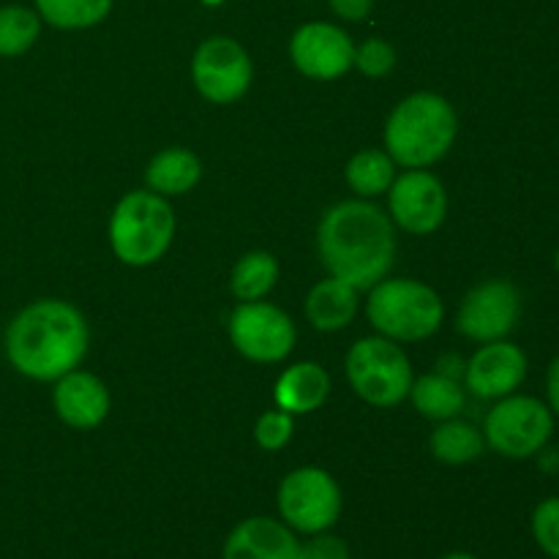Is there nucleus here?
Here are the masks:
<instances>
[{
    "label": "nucleus",
    "instance_id": "obj_14",
    "mask_svg": "<svg viewBox=\"0 0 559 559\" xmlns=\"http://www.w3.org/2000/svg\"><path fill=\"white\" fill-rule=\"evenodd\" d=\"M527 377V355L508 342H489L467 364V388L480 399H506Z\"/></svg>",
    "mask_w": 559,
    "mask_h": 559
},
{
    "label": "nucleus",
    "instance_id": "obj_3",
    "mask_svg": "<svg viewBox=\"0 0 559 559\" xmlns=\"http://www.w3.org/2000/svg\"><path fill=\"white\" fill-rule=\"evenodd\" d=\"M456 131V112L445 98L437 93H413L396 104L388 118V156L407 169H424L451 151Z\"/></svg>",
    "mask_w": 559,
    "mask_h": 559
},
{
    "label": "nucleus",
    "instance_id": "obj_19",
    "mask_svg": "<svg viewBox=\"0 0 559 559\" xmlns=\"http://www.w3.org/2000/svg\"><path fill=\"white\" fill-rule=\"evenodd\" d=\"M200 175V158L191 151H186V147H167V151L156 153L145 169L147 186L162 197L186 194V191L194 189Z\"/></svg>",
    "mask_w": 559,
    "mask_h": 559
},
{
    "label": "nucleus",
    "instance_id": "obj_25",
    "mask_svg": "<svg viewBox=\"0 0 559 559\" xmlns=\"http://www.w3.org/2000/svg\"><path fill=\"white\" fill-rule=\"evenodd\" d=\"M41 33V16L25 5L0 9V58L25 55Z\"/></svg>",
    "mask_w": 559,
    "mask_h": 559
},
{
    "label": "nucleus",
    "instance_id": "obj_26",
    "mask_svg": "<svg viewBox=\"0 0 559 559\" xmlns=\"http://www.w3.org/2000/svg\"><path fill=\"white\" fill-rule=\"evenodd\" d=\"M533 538L546 557L559 559V497H549L535 508Z\"/></svg>",
    "mask_w": 559,
    "mask_h": 559
},
{
    "label": "nucleus",
    "instance_id": "obj_23",
    "mask_svg": "<svg viewBox=\"0 0 559 559\" xmlns=\"http://www.w3.org/2000/svg\"><path fill=\"white\" fill-rule=\"evenodd\" d=\"M278 278V262L276 257H271L267 251H251V254L240 257L238 265L233 271V287L235 298L251 304V300H262L273 287H276Z\"/></svg>",
    "mask_w": 559,
    "mask_h": 559
},
{
    "label": "nucleus",
    "instance_id": "obj_12",
    "mask_svg": "<svg viewBox=\"0 0 559 559\" xmlns=\"http://www.w3.org/2000/svg\"><path fill=\"white\" fill-rule=\"evenodd\" d=\"M391 216L413 235H431L448 213V194L440 180L424 169H407L391 189Z\"/></svg>",
    "mask_w": 559,
    "mask_h": 559
},
{
    "label": "nucleus",
    "instance_id": "obj_24",
    "mask_svg": "<svg viewBox=\"0 0 559 559\" xmlns=\"http://www.w3.org/2000/svg\"><path fill=\"white\" fill-rule=\"evenodd\" d=\"M36 14L63 31L98 25L112 9V0H36Z\"/></svg>",
    "mask_w": 559,
    "mask_h": 559
},
{
    "label": "nucleus",
    "instance_id": "obj_1",
    "mask_svg": "<svg viewBox=\"0 0 559 559\" xmlns=\"http://www.w3.org/2000/svg\"><path fill=\"white\" fill-rule=\"evenodd\" d=\"M317 251L333 278L360 293L388 276L396 257V235L388 213L371 202H338L322 216Z\"/></svg>",
    "mask_w": 559,
    "mask_h": 559
},
{
    "label": "nucleus",
    "instance_id": "obj_32",
    "mask_svg": "<svg viewBox=\"0 0 559 559\" xmlns=\"http://www.w3.org/2000/svg\"><path fill=\"white\" fill-rule=\"evenodd\" d=\"M440 559H480V557L469 555V551H451V555H445V557H440Z\"/></svg>",
    "mask_w": 559,
    "mask_h": 559
},
{
    "label": "nucleus",
    "instance_id": "obj_22",
    "mask_svg": "<svg viewBox=\"0 0 559 559\" xmlns=\"http://www.w3.org/2000/svg\"><path fill=\"white\" fill-rule=\"evenodd\" d=\"M396 175V162L388 156V151H369L355 153L353 162L347 164V183L358 197H380L393 186Z\"/></svg>",
    "mask_w": 559,
    "mask_h": 559
},
{
    "label": "nucleus",
    "instance_id": "obj_20",
    "mask_svg": "<svg viewBox=\"0 0 559 559\" xmlns=\"http://www.w3.org/2000/svg\"><path fill=\"white\" fill-rule=\"evenodd\" d=\"M415 409L424 418L451 420L464 409V391L459 382L448 374H426L409 388Z\"/></svg>",
    "mask_w": 559,
    "mask_h": 559
},
{
    "label": "nucleus",
    "instance_id": "obj_4",
    "mask_svg": "<svg viewBox=\"0 0 559 559\" xmlns=\"http://www.w3.org/2000/svg\"><path fill=\"white\" fill-rule=\"evenodd\" d=\"M175 235V213L156 191H131L109 218V243L126 265L145 267L167 254Z\"/></svg>",
    "mask_w": 559,
    "mask_h": 559
},
{
    "label": "nucleus",
    "instance_id": "obj_13",
    "mask_svg": "<svg viewBox=\"0 0 559 559\" xmlns=\"http://www.w3.org/2000/svg\"><path fill=\"white\" fill-rule=\"evenodd\" d=\"M289 55L300 74L311 80H336L353 69L355 47L347 33L328 22H309L289 44Z\"/></svg>",
    "mask_w": 559,
    "mask_h": 559
},
{
    "label": "nucleus",
    "instance_id": "obj_7",
    "mask_svg": "<svg viewBox=\"0 0 559 559\" xmlns=\"http://www.w3.org/2000/svg\"><path fill=\"white\" fill-rule=\"evenodd\" d=\"M278 516L295 535L328 533L342 516V489L320 467L293 469L278 486Z\"/></svg>",
    "mask_w": 559,
    "mask_h": 559
},
{
    "label": "nucleus",
    "instance_id": "obj_16",
    "mask_svg": "<svg viewBox=\"0 0 559 559\" xmlns=\"http://www.w3.org/2000/svg\"><path fill=\"white\" fill-rule=\"evenodd\" d=\"M55 413L71 429H96L109 413V393L96 374L87 371H69L55 380Z\"/></svg>",
    "mask_w": 559,
    "mask_h": 559
},
{
    "label": "nucleus",
    "instance_id": "obj_15",
    "mask_svg": "<svg viewBox=\"0 0 559 559\" xmlns=\"http://www.w3.org/2000/svg\"><path fill=\"white\" fill-rule=\"evenodd\" d=\"M222 559H304L300 540L282 519L251 516L235 524Z\"/></svg>",
    "mask_w": 559,
    "mask_h": 559
},
{
    "label": "nucleus",
    "instance_id": "obj_18",
    "mask_svg": "<svg viewBox=\"0 0 559 559\" xmlns=\"http://www.w3.org/2000/svg\"><path fill=\"white\" fill-rule=\"evenodd\" d=\"M358 314V289L342 278H325L306 298V317L317 331H342Z\"/></svg>",
    "mask_w": 559,
    "mask_h": 559
},
{
    "label": "nucleus",
    "instance_id": "obj_21",
    "mask_svg": "<svg viewBox=\"0 0 559 559\" xmlns=\"http://www.w3.org/2000/svg\"><path fill=\"white\" fill-rule=\"evenodd\" d=\"M486 437L480 435L475 426L464 424V420H442L440 429L431 435L429 448L435 453V459H440L442 464H469L484 453Z\"/></svg>",
    "mask_w": 559,
    "mask_h": 559
},
{
    "label": "nucleus",
    "instance_id": "obj_29",
    "mask_svg": "<svg viewBox=\"0 0 559 559\" xmlns=\"http://www.w3.org/2000/svg\"><path fill=\"white\" fill-rule=\"evenodd\" d=\"M300 555L304 559H349V549L336 535L317 533L309 535L306 544H300Z\"/></svg>",
    "mask_w": 559,
    "mask_h": 559
},
{
    "label": "nucleus",
    "instance_id": "obj_2",
    "mask_svg": "<svg viewBox=\"0 0 559 559\" xmlns=\"http://www.w3.org/2000/svg\"><path fill=\"white\" fill-rule=\"evenodd\" d=\"M87 353L85 317L66 300H36L5 328V355L20 374L55 382Z\"/></svg>",
    "mask_w": 559,
    "mask_h": 559
},
{
    "label": "nucleus",
    "instance_id": "obj_11",
    "mask_svg": "<svg viewBox=\"0 0 559 559\" xmlns=\"http://www.w3.org/2000/svg\"><path fill=\"white\" fill-rule=\"evenodd\" d=\"M522 304L513 284L508 282H484L469 289L467 298L459 309L456 328L473 342H500L516 328Z\"/></svg>",
    "mask_w": 559,
    "mask_h": 559
},
{
    "label": "nucleus",
    "instance_id": "obj_5",
    "mask_svg": "<svg viewBox=\"0 0 559 559\" xmlns=\"http://www.w3.org/2000/svg\"><path fill=\"white\" fill-rule=\"evenodd\" d=\"M440 295L415 278H382L371 287L369 322L391 342H420L442 325Z\"/></svg>",
    "mask_w": 559,
    "mask_h": 559
},
{
    "label": "nucleus",
    "instance_id": "obj_28",
    "mask_svg": "<svg viewBox=\"0 0 559 559\" xmlns=\"http://www.w3.org/2000/svg\"><path fill=\"white\" fill-rule=\"evenodd\" d=\"M293 429V415L284 413V409H273V413H265L257 420L254 437L260 442V448H265V451H278V448H284L289 442Z\"/></svg>",
    "mask_w": 559,
    "mask_h": 559
},
{
    "label": "nucleus",
    "instance_id": "obj_17",
    "mask_svg": "<svg viewBox=\"0 0 559 559\" xmlns=\"http://www.w3.org/2000/svg\"><path fill=\"white\" fill-rule=\"evenodd\" d=\"M328 391H331V377L322 366L311 364H295L278 377L276 382V404L278 409L289 415H306L314 413L317 407H322V402L328 399Z\"/></svg>",
    "mask_w": 559,
    "mask_h": 559
},
{
    "label": "nucleus",
    "instance_id": "obj_9",
    "mask_svg": "<svg viewBox=\"0 0 559 559\" xmlns=\"http://www.w3.org/2000/svg\"><path fill=\"white\" fill-rule=\"evenodd\" d=\"M229 338L243 358L278 364L295 347V325L282 309L262 300L240 304L229 317Z\"/></svg>",
    "mask_w": 559,
    "mask_h": 559
},
{
    "label": "nucleus",
    "instance_id": "obj_6",
    "mask_svg": "<svg viewBox=\"0 0 559 559\" xmlns=\"http://www.w3.org/2000/svg\"><path fill=\"white\" fill-rule=\"evenodd\" d=\"M347 377L360 399L371 407H396L409 396L413 366L391 338H360L347 355Z\"/></svg>",
    "mask_w": 559,
    "mask_h": 559
},
{
    "label": "nucleus",
    "instance_id": "obj_27",
    "mask_svg": "<svg viewBox=\"0 0 559 559\" xmlns=\"http://www.w3.org/2000/svg\"><path fill=\"white\" fill-rule=\"evenodd\" d=\"M353 66H358L366 76H385L396 66V52L382 38H369V41L355 49Z\"/></svg>",
    "mask_w": 559,
    "mask_h": 559
},
{
    "label": "nucleus",
    "instance_id": "obj_31",
    "mask_svg": "<svg viewBox=\"0 0 559 559\" xmlns=\"http://www.w3.org/2000/svg\"><path fill=\"white\" fill-rule=\"evenodd\" d=\"M546 391H549V404H551L549 409L559 415V358L551 360L549 380H546Z\"/></svg>",
    "mask_w": 559,
    "mask_h": 559
},
{
    "label": "nucleus",
    "instance_id": "obj_10",
    "mask_svg": "<svg viewBox=\"0 0 559 559\" xmlns=\"http://www.w3.org/2000/svg\"><path fill=\"white\" fill-rule=\"evenodd\" d=\"M191 76L194 85L207 102L213 104H233L249 91L251 58L235 38L213 36L200 44L191 60Z\"/></svg>",
    "mask_w": 559,
    "mask_h": 559
},
{
    "label": "nucleus",
    "instance_id": "obj_30",
    "mask_svg": "<svg viewBox=\"0 0 559 559\" xmlns=\"http://www.w3.org/2000/svg\"><path fill=\"white\" fill-rule=\"evenodd\" d=\"M371 5H374V0H331V9L349 22L366 20L371 14Z\"/></svg>",
    "mask_w": 559,
    "mask_h": 559
},
{
    "label": "nucleus",
    "instance_id": "obj_8",
    "mask_svg": "<svg viewBox=\"0 0 559 559\" xmlns=\"http://www.w3.org/2000/svg\"><path fill=\"white\" fill-rule=\"evenodd\" d=\"M555 431V415L540 399L506 396L486 418V442L506 459H530L540 453Z\"/></svg>",
    "mask_w": 559,
    "mask_h": 559
}]
</instances>
